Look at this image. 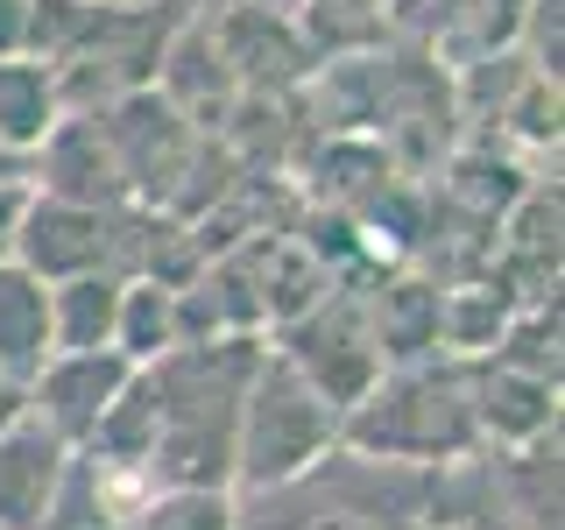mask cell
<instances>
[{
  "label": "cell",
  "instance_id": "obj_1",
  "mask_svg": "<svg viewBox=\"0 0 565 530\" xmlns=\"http://www.w3.org/2000/svg\"><path fill=\"white\" fill-rule=\"evenodd\" d=\"M262 368L255 340H212V347H170L149 361L156 389V453L149 488H226L234 481V438L241 403Z\"/></svg>",
  "mask_w": 565,
  "mask_h": 530
},
{
  "label": "cell",
  "instance_id": "obj_2",
  "mask_svg": "<svg viewBox=\"0 0 565 530\" xmlns=\"http://www.w3.org/2000/svg\"><path fill=\"white\" fill-rule=\"evenodd\" d=\"M340 438L353 459H375V467H452V459H467L481 446L473 368H459V361L396 368L340 417Z\"/></svg>",
  "mask_w": 565,
  "mask_h": 530
},
{
  "label": "cell",
  "instance_id": "obj_3",
  "mask_svg": "<svg viewBox=\"0 0 565 530\" xmlns=\"http://www.w3.org/2000/svg\"><path fill=\"white\" fill-rule=\"evenodd\" d=\"M340 446V411L297 375L282 353H262L255 382L241 403V438H234V481L255 495H276Z\"/></svg>",
  "mask_w": 565,
  "mask_h": 530
},
{
  "label": "cell",
  "instance_id": "obj_4",
  "mask_svg": "<svg viewBox=\"0 0 565 530\" xmlns=\"http://www.w3.org/2000/svg\"><path fill=\"white\" fill-rule=\"evenodd\" d=\"M282 361H290L297 375H305L318 396L347 417L353 403L382 382V353H375V326H367V297L332 283L326 305L290 326V353H282Z\"/></svg>",
  "mask_w": 565,
  "mask_h": 530
},
{
  "label": "cell",
  "instance_id": "obj_5",
  "mask_svg": "<svg viewBox=\"0 0 565 530\" xmlns=\"http://www.w3.org/2000/svg\"><path fill=\"white\" fill-rule=\"evenodd\" d=\"M99 128H106V149H114V163H120V184H128V199H141L149 212H170L205 141L191 135L156 93H128V99L99 106Z\"/></svg>",
  "mask_w": 565,
  "mask_h": 530
},
{
  "label": "cell",
  "instance_id": "obj_6",
  "mask_svg": "<svg viewBox=\"0 0 565 530\" xmlns=\"http://www.w3.org/2000/svg\"><path fill=\"white\" fill-rule=\"evenodd\" d=\"M128 382H135V361H120V353H50V368L29 382V417L64 453H78L93 446L99 417L114 411V396Z\"/></svg>",
  "mask_w": 565,
  "mask_h": 530
},
{
  "label": "cell",
  "instance_id": "obj_7",
  "mask_svg": "<svg viewBox=\"0 0 565 530\" xmlns=\"http://www.w3.org/2000/svg\"><path fill=\"white\" fill-rule=\"evenodd\" d=\"M106 247H114V212H85L29 191L22 234H14V269H29L43 290L71 276H106Z\"/></svg>",
  "mask_w": 565,
  "mask_h": 530
},
{
  "label": "cell",
  "instance_id": "obj_8",
  "mask_svg": "<svg viewBox=\"0 0 565 530\" xmlns=\"http://www.w3.org/2000/svg\"><path fill=\"white\" fill-rule=\"evenodd\" d=\"M205 35H212V50L226 57V71H234L241 93H276V99H282L290 85H305L311 71H318V64H311V50L297 43L290 14L247 8V0H234V8H226Z\"/></svg>",
  "mask_w": 565,
  "mask_h": 530
},
{
  "label": "cell",
  "instance_id": "obj_9",
  "mask_svg": "<svg viewBox=\"0 0 565 530\" xmlns=\"http://www.w3.org/2000/svg\"><path fill=\"white\" fill-rule=\"evenodd\" d=\"M149 93L163 99L199 141H220L226 120H234V106H241L234 71H226V57L212 50V35L199 22H184V29L170 35V50H163V64H156V85H149Z\"/></svg>",
  "mask_w": 565,
  "mask_h": 530
},
{
  "label": "cell",
  "instance_id": "obj_10",
  "mask_svg": "<svg viewBox=\"0 0 565 530\" xmlns=\"http://www.w3.org/2000/svg\"><path fill=\"white\" fill-rule=\"evenodd\" d=\"M35 177H43L35 199H64V205H85V212L128 205V184H120V163H114V149H106L99 114H64L57 128H50V141L35 149Z\"/></svg>",
  "mask_w": 565,
  "mask_h": 530
},
{
  "label": "cell",
  "instance_id": "obj_11",
  "mask_svg": "<svg viewBox=\"0 0 565 530\" xmlns=\"http://www.w3.org/2000/svg\"><path fill=\"white\" fill-rule=\"evenodd\" d=\"M71 474V453L29 411L0 432V530H35Z\"/></svg>",
  "mask_w": 565,
  "mask_h": 530
},
{
  "label": "cell",
  "instance_id": "obj_12",
  "mask_svg": "<svg viewBox=\"0 0 565 530\" xmlns=\"http://www.w3.org/2000/svg\"><path fill=\"white\" fill-rule=\"evenodd\" d=\"M473 424L481 438L502 446H537L558 432V382L544 375H516V368H473Z\"/></svg>",
  "mask_w": 565,
  "mask_h": 530
},
{
  "label": "cell",
  "instance_id": "obj_13",
  "mask_svg": "<svg viewBox=\"0 0 565 530\" xmlns=\"http://www.w3.org/2000/svg\"><path fill=\"white\" fill-rule=\"evenodd\" d=\"M438 283L424 276H396L367 297V326H375V353L382 368H424L438 353Z\"/></svg>",
  "mask_w": 565,
  "mask_h": 530
},
{
  "label": "cell",
  "instance_id": "obj_14",
  "mask_svg": "<svg viewBox=\"0 0 565 530\" xmlns=\"http://www.w3.org/2000/svg\"><path fill=\"white\" fill-rule=\"evenodd\" d=\"M50 368V290L29 269L0 262V382L22 389Z\"/></svg>",
  "mask_w": 565,
  "mask_h": 530
},
{
  "label": "cell",
  "instance_id": "obj_15",
  "mask_svg": "<svg viewBox=\"0 0 565 530\" xmlns=\"http://www.w3.org/2000/svg\"><path fill=\"white\" fill-rule=\"evenodd\" d=\"M114 326H120V276L50 283V353H114Z\"/></svg>",
  "mask_w": 565,
  "mask_h": 530
},
{
  "label": "cell",
  "instance_id": "obj_16",
  "mask_svg": "<svg viewBox=\"0 0 565 530\" xmlns=\"http://www.w3.org/2000/svg\"><path fill=\"white\" fill-rule=\"evenodd\" d=\"M57 120H64V99H57L50 64H35V57L0 64V149H8L14 163H29Z\"/></svg>",
  "mask_w": 565,
  "mask_h": 530
},
{
  "label": "cell",
  "instance_id": "obj_17",
  "mask_svg": "<svg viewBox=\"0 0 565 530\" xmlns=\"http://www.w3.org/2000/svg\"><path fill=\"white\" fill-rule=\"evenodd\" d=\"M297 43L311 50V64H347V57H375L388 43V14L382 0H305L290 14Z\"/></svg>",
  "mask_w": 565,
  "mask_h": 530
},
{
  "label": "cell",
  "instance_id": "obj_18",
  "mask_svg": "<svg viewBox=\"0 0 565 530\" xmlns=\"http://www.w3.org/2000/svg\"><path fill=\"white\" fill-rule=\"evenodd\" d=\"M523 8H530V0H459L452 22L431 35V43H438V64L459 78V71H473V64H488V57H516Z\"/></svg>",
  "mask_w": 565,
  "mask_h": 530
},
{
  "label": "cell",
  "instance_id": "obj_19",
  "mask_svg": "<svg viewBox=\"0 0 565 530\" xmlns=\"http://www.w3.org/2000/svg\"><path fill=\"white\" fill-rule=\"evenodd\" d=\"M177 347V305L163 283H120V326H114V353L135 368L163 361Z\"/></svg>",
  "mask_w": 565,
  "mask_h": 530
},
{
  "label": "cell",
  "instance_id": "obj_20",
  "mask_svg": "<svg viewBox=\"0 0 565 530\" xmlns=\"http://www.w3.org/2000/svg\"><path fill=\"white\" fill-rule=\"evenodd\" d=\"M120 530H241V509L226 488H156Z\"/></svg>",
  "mask_w": 565,
  "mask_h": 530
},
{
  "label": "cell",
  "instance_id": "obj_21",
  "mask_svg": "<svg viewBox=\"0 0 565 530\" xmlns=\"http://www.w3.org/2000/svg\"><path fill=\"white\" fill-rule=\"evenodd\" d=\"M35 530H120V517H114V495L99 488V474L85 467L78 453H71V474H64L57 502H50V517L35 523Z\"/></svg>",
  "mask_w": 565,
  "mask_h": 530
},
{
  "label": "cell",
  "instance_id": "obj_22",
  "mask_svg": "<svg viewBox=\"0 0 565 530\" xmlns=\"http://www.w3.org/2000/svg\"><path fill=\"white\" fill-rule=\"evenodd\" d=\"M502 128L523 135L530 149H558V85L530 71V78L516 85V99L502 106Z\"/></svg>",
  "mask_w": 565,
  "mask_h": 530
},
{
  "label": "cell",
  "instance_id": "obj_23",
  "mask_svg": "<svg viewBox=\"0 0 565 530\" xmlns=\"http://www.w3.org/2000/svg\"><path fill=\"white\" fill-rule=\"evenodd\" d=\"M565 0H530V8H523V64L530 71H537V78H552L558 85V71H565Z\"/></svg>",
  "mask_w": 565,
  "mask_h": 530
},
{
  "label": "cell",
  "instance_id": "obj_24",
  "mask_svg": "<svg viewBox=\"0 0 565 530\" xmlns=\"http://www.w3.org/2000/svg\"><path fill=\"white\" fill-rule=\"evenodd\" d=\"M452 8L459 0H382V14H388V29H403V35H417V43H431L438 29L452 22Z\"/></svg>",
  "mask_w": 565,
  "mask_h": 530
},
{
  "label": "cell",
  "instance_id": "obj_25",
  "mask_svg": "<svg viewBox=\"0 0 565 530\" xmlns=\"http://www.w3.org/2000/svg\"><path fill=\"white\" fill-rule=\"evenodd\" d=\"M29 22H35V0H0V64H14L29 50Z\"/></svg>",
  "mask_w": 565,
  "mask_h": 530
},
{
  "label": "cell",
  "instance_id": "obj_26",
  "mask_svg": "<svg viewBox=\"0 0 565 530\" xmlns=\"http://www.w3.org/2000/svg\"><path fill=\"white\" fill-rule=\"evenodd\" d=\"M29 212V184H0V262H14V234Z\"/></svg>",
  "mask_w": 565,
  "mask_h": 530
},
{
  "label": "cell",
  "instance_id": "obj_27",
  "mask_svg": "<svg viewBox=\"0 0 565 530\" xmlns=\"http://www.w3.org/2000/svg\"><path fill=\"white\" fill-rule=\"evenodd\" d=\"M22 411H29V396H22V389H8V382H0V432H8V424L22 417Z\"/></svg>",
  "mask_w": 565,
  "mask_h": 530
},
{
  "label": "cell",
  "instance_id": "obj_28",
  "mask_svg": "<svg viewBox=\"0 0 565 530\" xmlns=\"http://www.w3.org/2000/svg\"><path fill=\"white\" fill-rule=\"evenodd\" d=\"M247 8H269V14H297L305 0H247Z\"/></svg>",
  "mask_w": 565,
  "mask_h": 530
},
{
  "label": "cell",
  "instance_id": "obj_29",
  "mask_svg": "<svg viewBox=\"0 0 565 530\" xmlns=\"http://www.w3.org/2000/svg\"><path fill=\"white\" fill-rule=\"evenodd\" d=\"M0 184H22V163H14L8 149H0Z\"/></svg>",
  "mask_w": 565,
  "mask_h": 530
}]
</instances>
